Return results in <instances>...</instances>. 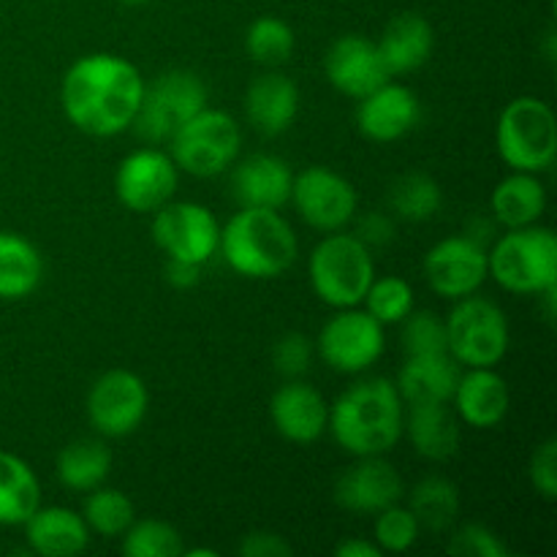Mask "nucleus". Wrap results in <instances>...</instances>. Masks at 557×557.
<instances>
[{
	"mask_svg": "<svg viewBox=\"0 0 557 557\" xmlns=\"http://www.w3.org/2000/svg\"><path fill=\"white\" fill-rule=\"evenodd\" d=\"M145 79L139 69L117 54H87L63 76L60 103L71 123L90 136H117L131 128Z\"/></svg>",
	"mask_w": 557,
	"mask_h": 557,
	"instance_id": "f257e3e1",
	"label": "nucleus"
},
{
	"mask_svg": "<svg viewBox=\"0 0 557 557\" xmlns=\"http://www.w3.org/2000/svg\"><path fill=\"white\" fill-rule=\"evenodd\" d=\"M406 428L403 397L386 379L348 386L330 408L326 430L354 457H375L395 449Z\"/></svg>",
	"mask_w": 557,
	"mask_h": 557,
	"instance_id": "f03ea898",
	"label": "nucleus"
},
{
	"mask_svg": "<svg viewBox=\"0 0 557 557\" xmlns=\"http://www.w3.org/2000/svg\"><path fill=\"white\" fill-rule=\"evenodd\" d=\"M221 253L237 275L253 281H272L292 270L299 243L292 223L277 210L243 207L221 228Z\"/></svg>",
	"mask_w": 557,
	"mask_h": 557,
	"instance_id": "7ed1b4c3",
	"label": "nucleus"
},
{
	"mask_svg": "<svg viewBox=\"0 0 557 557\" xmlns=\"http://www.w3.org/2000/svg\"><path fill=\"white\" fill-rule=\"evenodd\" d=\"M310 288L330 308H357L362 305L375 264L370 248L357 234H335L321 239L308 261Z\"/></svg>",
	"mask_w": 557,
	"mask_h": 557,
	"instance_id": "20e7f679",
	"label": "nucleus"
},
{
	"mask_svg": "<svg viewBox=\"0 0 557 557\" xmlns=\"http://www.w3.org/2000/svg\"><path fill=\"white\" fill-rule=\"evenodd\" d=\"M490 275L511 294H544L557 288V237L544 226L509 228L487 250Z\"/></svg>",
	"mask_w": 557,
	"mask_h": 557,
	"instance_id": "39448f33",
	"label": "nucleus"
},
{
	"mask_svg": "<svg viewBox=\"0 0 557 557\" xmlns=\"http://www.w3.org/2000/svg\"><path fill=\"white\" fill-rule=\"evenodd\" d=\"M498 152L511 172H547L557 156V123L553 109L533 96H520L498 117Z\"/></svg>",
	"mask_w": 557,
	"mask_h": 557,
	"instance_id": "423d86ee",
	"label": "nucleus"
},
{
	"mask_svg": "<svg viewBox=\"0 0 557 557\" xmlns=\"http://www.w3.org/2000/svg\"><path fill=\"white\" fill-rule=\"evenodd\" d=\"M239 145L243 134L232 114L205 107L174 131L169 139V156L174 166L194 177H215L232 166L239 156Z\"/></svg>",
	"mask_w": 557,
	"mask_h": 557,
	"instance_id": "0eeeda50",
	"label": "nucleus"
},
{
	"mask_svg": "<svg viewBox=\"0 0 557 557\" xmlns=\"http://www.w3.org/2000/svg\"><path fill=\"white\" fill-rule=\"evenodd\" d=\"M207 107V85L194 71L174 69L156 76L145 85L139 109L131 123L136 136L150 145H161L174 136V131L188 123L196 112Z\"/></svg>",
	"mask_w": 557,
	"mask_h": 557,
	"instance_id": "6e6552de",
	"label": "nucleus"
},
{
	"mask_svg": "<svg viewBox=\"0 0 557 557\" xmlns=\"http://www.w3.org/2000/svg\"><path fill=\"white\" fill-rule=\"evenodd\" d=\"M446 346L466 368H495L509 351V321L504 310L484 297L455 299L446 319Z\"/></svg>",
	"mask_w": 557,
	"mask_h": 557,
	"instance_id": "1a4fd4ad",
	"label": "nucleus"
},
{
	"mask_svg": "<svg viewBox=\"0 0 557 557\" xmlns=\"http://www.w3.org/2000/svg\"><path fill=\"white\" fill-rule=\"evenodd\" d=\"M152 239L166 259L205 267L221 245V226L199 201H166L152 218Z\"/></svg>",
	"mask_w": 557,
	"mask_h": 557,
	"instance_id": "9d476101",
	"label": "nucleus"
},
{
	"mask_svg": "<svg viewBox=\"0 0 557 557\" xmlns=\"http://www.w3.org/2000/svg\"><path fill=\"white\" fill-rule=\"evenodd\" d=\"M150 395L131 370H109L87 392V419L103 438H125L147 417Z\"/></svg>",
	"mask_w": 557,
	"mask_h": 557,
	"instance_id": "9b49d317",
	"label": "nucleus"
},
{
	"mask_svg": "<svg viewBox=\"0 0 557 557\" xmlns=\"http://www.w3.org/2000/svg\"><path fill=\"white\" fill-rule=\"evenodd\" d=\"M319 354L337 373H362L384 354V326L357 308H341L319 335Z\"/></svg>",
	"mask_w": 557,
	"mask_h": 557,
	"instance_id": "f8f14e48",
	"label": "nucleus"
},
{
	"mask_svg": "<svg viewBox=\"0 0 557 557\" xmlns=\"http://www.w3.org/2000/svg\"><path fill=\"white\" fill-rule=\"evenodd\" d=\"M292 201L302 221L319 232H341L357 215V190L326 166H308L294 174Z\"/></svg>",
	"mask_w": 557,
	"mask_h": 557,
	"instance_id": "ddd939ff",
	"label": "nucleus"
},
{
	"mask_svg": "<svg viewBox=\"0 0 557 557\" xmlns=\"http://www.w3.org/2000/svg\"><path fill=\"white\" fill-rule=\"evenodd\" d=\"M424 275H428L430 288L451 302L476 294L479 286L490 277L487 248L468 234L441 239L424 256Z\"/></svg>",
	"mask_w": 557,
	"mask_h": 557,
	"instance_id": "4468645a",
	"label": "nucleus"
},
{
	"mask_svg": "<svg viewBox=\"0 0 557 557\" xmlns=\"http://www.w3.org/2000/svg\"><path fill=\"white\" fill-rule=\"evenodd\" d=\"M177 190V166L172 156L156 147L131 152L114 174V194L131 212H156Z\"/></svg>",
	"mask_w": 557,
	"mask_h": 557,
	"instance_id": "2eb2a0df",
	"label": "nucleus"
},
{
	"mask_svg": "<svg viewBox=\"0 0 557 557\" xmlns=\"http://www.w3.org/2000/svg\"><path fill=\"white\" fill-rule=\"evenodd\" d=\"M324 71L337 92L357 101L392 79L379 47L370 38L354 36V33L332 41V47L326 49Z\"/></svg>",
	"mask_w": 557,
	"mask_h": 557,
	"instance_id": "dca6fc26",
	"label": "nucleus"
},
{
	"mask_svg": "<svg viewBox=\"0 0 557 557\" xmlns=\"http://www.w3.org/2000/svg\"><path fill=\"white\" fill-rule=\"evenodd\" d=\"M406 495L400 473L395 466L375 457H359L357 466L346 468L335 482V500L354 515H379L400 504Z\"/></svg>",
	"mask_w": 557,
	"mask_h": 557,
	"instance_id": "f3484780",
	"label": "nucleus"
},
{
	"mask_svg": "<svg viewBox=\"0 0 557 557\" xmlns=\"http://www.w3.org/2000/svg\"><path fill=\"white\" fill-rule=\"evenodd\" d=\"M422 117V103L417 92L408 90L406 85H386L375 87L364 98H359L357 125L368 139L373 141H397L417 128Z\"/></svg>",
	"mask_w": 557,
	"mask_h": 557,
	"instance_id": "a211bd4d",
	"label": "nucleus"
},
{
	"mask_svg": "<svg viewBox=\"0 0 557 557\" xmlns=\"http://www.w3.org/2000/svg\"><path fill=\"white\" fill-rule=\"evenodd\" d=\"M270 417L277 433L292 444H313L326 433L330 406L324 395L299 379H288L270 400Z\"/></svg>",
	"mask_w": 557,
	"mask_h": 557,
	"instance_id": "6ab92c4d",
	"label": "nucleus"
},
{
	"mask_svg": "<svg viewBox=\"0 0 557 557\" xmlns=\"http://www.w3.org/2000/svg\"><path fill=\"white\" fill-rule=\"evenodd\" d=\"M451 400L462 422L476 430H490L498 428L509 413L511 392L495 368H471V373L457 379Z\"/></svg>",
	"mask_w": 557,
	"mask_h": 557,
	"instance_id": "aec40b11",
	"label": "nucleus"
},
{
	"mask_svg": "<svg viewBox=\"0 0 557 557\" xmlns=\"http://www.w3.org/2000/svg\"><path fill=\"white\" fill-rule=\"evenodd\" d=\"M294 172L283 158L250 156L234 169L232 194L239 207H267V210H281L286 201H292Z\"/></svg>",
	"mask_w": 557,
	"mask_h": 557,
	"instance_id": "412c9836",
	"label": "nucleus"
},
{
	"mask_svg": "<svg viewBox=\"0 0 557 557\" xmlns=\"http://www.w3.org/2000/svg\"><path fill=\"white\" fill-rule=\"evenodd\" d=\"M299 112V90L281 71H267L245 92V117L259 134L277 136L292 128Z\"/></svg>",
	"mask_w": 557,
	"mask_h": 557,
	"instance_id": "4be33fe9",
	"label": "nucleus"
},
{
	"mask_svg": "<svg viewBox=\"0 0 557 557\" xmlns=\"http://www.w3.org/2000/svg\"><path fill=\"white\" fill-rule=\"evenodd\" d=\"M375 47H379L381 60H384L389 76L411 74V71L422 69L430 60V54H433V25L422 14H417V11H403L395 20L386 22Z\"/></svg>",
	"mask_w": 557,
	"mask_h": 557,
	"instance_id": "5701e85b",
	"label": "nucleus"
},
{
	"mask_svg": "<svg viewBox=\"0 0 557 557\" xmlns=\"http://www.w3.org/2000/svg\"><path fill=\"white\" fill-rule=\"evenodd\" d=\"M25 539L27 547L44 557H74L85 553L90 544V528L76 515L74 509L65 506H38L25 520Z\"/></svg>",
	"mask_w": 557,
	"mask_h": 557,
	"instance_id": "b1692460",
	"label": "nucleus"
},
{
	"mask_svg": "<svg viewBox=\"0 0 557 557\" xmlns=\"http://www.w3.org/2000/svg\"><path fill=\"white\" fill-rule=\"evenodd\" d=\"M460 370L451 354H408L406 364L397 373V392L408 406L422 403H449L455 395Z\"/></svg>",
	"mask_w": 557,
	"mask_h": 557,
	"instance_id": "393cba45",
	"label": "nucleus"
},
{
	"mask_svg": "<svg viewBox=\"0 0 557 557\" xmlns=\"http://www.w3.org/2000/svg\"><path fill=\"white\" fill-rule=\"evenodd\" d=\"M408 438L419 457L433 462L451 460L460 449V422L449 411V403H422L408 406Z\"/></svg>",
	"mask_w": 557,
	"mask_h": 557,
	"instance_id": "a878e982",
	"label": "nucleus"
},
{
	"mask_svg": "<svg viewBox=\"0 0 557 557\" xmlns=\"http://www.w3.org/2000/svg\"><path fill=\"white\" fill-rule=\"evenodd\" d=\"M490 207L504 228L533 226L547 210V190L536 174L511 172L493 188Z\"/></svg>",
	"mask_w": 557,
	"mask_h": 557,
	"instance_id": "bb28decb",
	"label": "nucleus"
},
{
	"mask_svg": "<svg viewBox=\"0 0 557 557\" xmlns=\"http://www.w3.org/2000/svg\"><path fill=\"white\" fill-rule=\"evenodd\" d=\"M41 506V484L25 460L0 451V525H25Z\"/></svg>",
	"mask_w": 557,
	"mask_h": 557,
	"instance_id": "cd10ccee",
	"label": "nucleus"
},
{
	"mask_svg": "<svg viewBox=\"0 0 557 557\" xmlns=\"http://www.w3.org/2000/svg\"><path fill=\"white\" fill-rule=\"evenodd\" d=\"M44 261L36 245L11 232H0V299H25L41 283Z\"/></svg>",
	"mask_w": 557,
	"mask_h": 557,
	"instance_id": "c85d7f7f",
	"label": "nucleus"
},
{
	"mask_svg": "<svg viewBox=\"0 0 557 557\" xmlns=\"http://www.w3.org/2000/svg\"><path fill=\"white\" fill-rule=\"evenodd\" d=\"M112 471V455L96 438H82L58 455V479L74 493H90L101 487Z\"/></svg>",
	"mask_w": 557,
	"mask_h": 557,
	"instance_id": "c756f323",
	"label": "nucleus"
},
{
	"mask_svg": "<svg viewBox=\"0 0 557 557\" xmlns=\"http://www.w3.org/2000/svg\"><path fill=\"white\" fill-rule=\"evenodd\" d=\"M419 528L433 533H444L460 515V490L444 476H428L413 487L411 506Z\"/></svg>",
	"mask_w": 557,
	"mask_h": 557,
	"instance_id": "7c9ffc66",
	"label": "nucleus"
},
{
	"mask_svg": "<svg viewBox=\"0 0 557 557\" xmlns=\"http://www.w3.org/2000/svg\"><path fill=\"white\" fill-rule=\"evenodd\" d=\"M441 185L430 174H403L389 188V210L411 223H422L441 210Z\"/></svg>",
	"mask_w": 557,
	"mask_h": 557,
	"instance_id": "2f4dec72",
	"label": "nucleus"
},
{
	"mask_svg": "<svg viewBox=\"0 0 557 557\" xmlns=\"http://www.w3.org/2000/svg\"><path fill=\"white\" fill-rule=\"evenodd\" d=\"M297 38L288 22L277 20V16H259L250 22L248 33H245V52L250 60L261 65H283L294 54Z\"/></svg>",
	"mask_w": 557,
	"mask_h": 557,
	"instance_id": "473e14b6",
	"label": "nucleus"
},
{
	"mask_svg": "<svg viewBox=\"0 0 557 557\" xmlns=\"http://www.w3.org/2000/svg\"><path fill=\"white\" fill-rule=\"evenodd\" d=\"M82 520L87 522L92 533L103 539L123 536L125 531L134 522V504L125 493L109 487H96L90 490L85 500V511H82Z\"/></svg>",
	"mask_w": 557,
	"mask_h": 557,
	"instance_id": "72a5a7b5",
	"label": "nucleus"
},
{
	"mask_svg": "<svg viewBox=\"0 0 557 557\" xmlns=\"http://www.w3.org/2000/svg\"><path fill=\"white\" fill-rule=\"evenodd\" d=\"M364 310L379 321L381 326L403 324L413 310V288L397 275L373 277L368 294H364Z\"/></svg>",
	"mask_w": 557,
	"mask_h": 557,
	"instance_id": "f704fd0d",
	"label": "nucleus"
},
{
	"mask_svg": "<svg viewBox=\"0 0 557 557\" xmlns=\"http://www.w3.org/2000/svg\"><path fill=\"white\" fill-rule=\"evenodd\" d=\"M125 557H177L183 555V536L177 528L163 520L131 522L123 533Z\"/></svg>",
	"mask_w": 557,
	"mask_h": 557,
	"instance_id": "c9c22d12",
	"label": "nucleus"
},
{
	"mask_svg": "<svg viewBox=\"0 0 557 557\" xmlns=\"http://www.w3.org/2000/svg\"><path fill=\"white\" fill-rule=\"evenodd\" d=\"M419 533L422 528L406 506L395 504L375 515V544L381 553H408L417 544Z\"/></svg>",
	"mask_w": 557,
	"mask_h": 557,
	"instance_id": "e433bc0d",
	"label": "nucleus"
},
{
	"mask_svg": "<svg viewBox=\"0 0 557 557\" xmlns=\"http://www.w3.org/2000/svg\"><path fill=\"white\" fill-rule=\"evenodd\" d=\"M403 348L408 354H446V321L435 313H408L403 321Z\"/></svg>",
	"mask_w": 557,
	"mask_h": 557,
	"instance_id": "4c0bfd02",
	"label": "nucleus"
},
{
	"mask_svg": "<svg viewBox=\"0 0 557 557\" xmlns=\"http://www.w3.org/2000/svg\"><path fill=\"white\" fill-rule=\"evenodd\" d=\"M310 359H313V343L302 332H288L272 348V364L286 379H299L308 373Z\"/></svg>",
	"mask_w": 557,
	"mask_h": 557,
	"instance_id": "58836bf2",
	"label": "nucleus"
},
{
	"mask_svg": "<svg viewBox=\"0 0 557 557\" xmlns=\"http://www.w3.org/2000/svg\"><path fill=\"white\" fill-rule=\"evenodd\" d=\"M449 555L455 557H506L509 549L484 525H466L451 536Z\"/></svg>",
	"mask_w": 557,
	"mask_h": 557,
	"instance_id": "ea45409f",
	"label": "nucleus"
},
{
	"mask_svg": "<svg viewBox=\"0 0 557 557\" xmlns=\"http://www.w3.org/2000/svg\"><path fill=\"white\" fill-rule=\"evenodd\" d=\"M528 476H531L533 490L542 495L544 500L557 498V441L547 438L544 444L536 446L528 466Z\"/></svg>",
	"mask_w": 557,
	"mask_h": 557,
	"instance_id": "a19ab883",
	"label": "nucleus"
},
{
	"mask_svg": "<svg viewBox=\"0 0 557 557\" xmlns=\"http://www.w3.org/2000/svg\"><path fill=\"white\" fill-rule=\"evenodd\" d=\"M292 544L272 531H253L243 539L239 544V555L243 557H292Z\"/></svg>",
	"mask_w": 557,
	"mask_h": 557,
	"instance_id": "79ce46f5",
	"label": "nucleus"
},
{
	"mask_svg": "<svg viewBox=\"0 0 557 557\" xmlns=\"http://www.w3.org/2000/svg\"><path fill=\"white\" fill-rule=\"evenodd\" d=\"M359 239H362L368 248H381V245H389L395 239V223L384 212H368V215L359 218Z\"/></svg>",
	"mask_w": 557,
	"mask_h": 557,
	"instance_id": "37998d69",
	"label": "nucleus"
},
{
	"mask_svg": "<svg viewBox=\"0 0 557 557\" xmlns=\"http://www.w3.org/2000/svg\"><path fill=\"white\" fill-rule=\"evenodd\" d=\"M163 275H166V281L172 283L174 288H194L201 277V264L183 259H169Z\"/></svg>",
	"mask_w": 557,
	"mask_h": 557,
	"instance_id": "c03bdc74",
	"label": "nucleus"
},
{
	"mask_svg": "<svg viewBox=\"0 0 557 557\" xmlns=\"http://www.w3.org/2000/svg\"><path fill=\"white\" fill-rule=\"evenodd\" d=\"M335 555L337 557H379L381 547L379 544L362 542V539H348V542L337 544Z\"/></svg>",
	"mask_w": 557,
	"mask_h": 557,
	"instance_id": "a18cd8bd",
	"label": "nucleus"
},
{
	"mask_svg": "<svg viewBox=\"0 0 557 557\" xmlns=\"http://www.w3.org/2000/svg\"><path fill=\"white\" fill-rule=\"evenodd\" d=\"M188 555H190V557H196V555H207V557H215L218 553H215V549H188Z\"/></svg>",
	"mask_w": 557,
	"mask_h": 557,
	"instance_id": "49530a36",
	"label": "nucleus"
},
{
	"mask_svg": "<svg viewBox=\"0 0 557 557\" xmlns=\"http://www.w3.org/2000/svg\"><path fill=\"white\" fill-rule=\"evenodd\" d=\"M120 3H125V5H141V3H147V0H120Z\"/></svg>",
	"mask_w": 557,
	"mask_h": 557,
	"instance_id": "de8ad7c7",
	"label": "nucleus"
}]
</instances>
